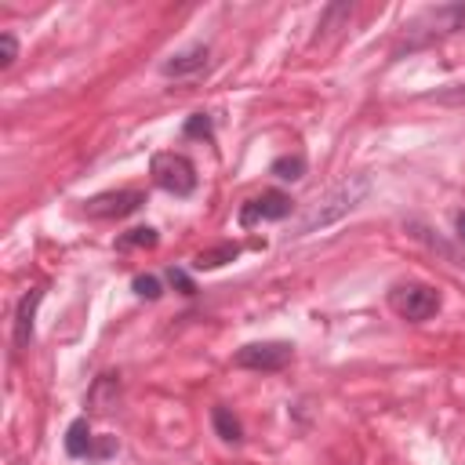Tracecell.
Instances as JSON below:
<instances>
[{
    "label": "cell",
    "mask_w": 465,
    "mask_h": 465,
    "mask_svg": "<svg viewBox=\"0 0 465 465\" xmlns=\"http://www.w3.org/2000/svg\"><path fill=\"white\" fill-rule=\"evenodd\" d=\"M371 193V174H349L341 182H334L323 196H316L312 203L302 207V214L291 225V236H305L316 229H327L334 222H341L349 211H356Z\"/></svg>",
    "instance_id": "cell-1"
},
{
    "label": "cell",
    "mask_w": 465,
    "mask_h": 465,
    "mask_svg": "<svg viewBox=\"0 0 465 465\" xmlns=\"http://www.w3.org/2000/svg\"><path fill=\"white\" fill-rule=\"evenodd\" d=\"M458 29H465V4H443V7H429V11H421L411 25H407V33H403V40L396 44V58L403 54V51H418V47H429L432 40H443V36H450V33H458Z\"/></svg>",
    "instance_id": "cell-2"
},
{
    "label": "cell",
    "mask_w": 465,
    "mask_h": 465,
    "mask_svg": "<svg viewBox=\"0 0 465 465\" xmlns=\"http://www.w3.org/2000/svg\"><path fill=\"white\" fill-rule=\"evenodd\" d=\"M149 174H153V182L163 189V193H171V196H193L196 193V163L185 156V153H174V149H163V153H153V160H149Z\"/></svg>",
    "instance_id": "cell-3"
},
{
    "label": "cell",
    "mask_w": 465,
    "mask_h": 465,
    "mask_svg": "<svg viewBox=\"0 0 465 465\" xmlns=\"http://www.w3.org/2000/svg\"><path fill=\"white\" fill-rule=\"evenodd\" d=\"M440 291L436 287H429V283H396L392 291H389V309L400 316V320H407V323H425V320H432L436 312H440Z\"/></svg>",
    "instance_id": "cell-4"
},
{
    "label": "cell",
    "mask_w": 465,
    "mask_h": 465,
    "mask_svg": "<svg viewBox=\"0 0 465 465\" xmlns=\"http://www.w3.org/2000/svg\"><path fill=\"white\" fill-rule=\"evenodd\" d=\"M294 360L291 341H247L232 352V367L240 371H258V374H276Z\"/></svg>",
    "instance_id": "cell-5"
},
{
    "label": "cell",
    "mask_w": 465,
    "mask_h": 465,
    "mask_svg": "<svg viewBox=\"0 0 465 465\" xmlns=\"http://www.w3.org/2000/svg\"><path fill=\"white\" fill-rule=\"evenodd\" d=\"M65 454L69 458H84V461H105L116 454V436H94L91 432V418H76L69 429H65Z\"/></svg>",
    "instance_id": "cell-6"
},
{
    "label": "cell",
    "mask_w": 465,
    "mask_h": 465,
    "mask_svg": "<svg viewBox=\"0 0 465 465\" xmlns=\"http://www.w3.org/2000/svg\"><path fill=\"white\" fill-rule=\"evenodd\" d=\"M142 207H145V189H109V193H98V196L84 200V214L94 218V222L127 218Z\"/></svg>",
    "instance_id": "cell-7"
},
{
    "label": "cell",
    "mask_w": 465,
    "mask_h": 465,
    "mask_svg": "<svg viewBox=\"0 0 465 465\" xmlns=\"http://www.w3.org/2000/svg\"><path fill=\"white\" fill-rule=\"evenodd\" d=\"M291 211H294L291 193H283V189H265V193L251 196L247 203H240L236 222H240V229H254L258 222H283Z\"/></svg>",
    "instance_id": "cell-8"
},
{
    "label": "cell",
    "mask_w": 465,
    "mask_h": 465,
    "mask_svg": "<svg viewBox=\"0 0 465 465\" xmlns=\"http://www.w3.org/2000/svg\"><path fill=\"white\" fill-rule=\"evenodd\" d=\"M40 302H44V287H33L29 294H22L18 312H15V349L33 345V327H36V305Z\"/></svg>",
    "instance_id": "cell-9"
},
{
    "label": "cell",
    "mask_w": 465,
    "mask_h": 465,
    "mask_svg": "<svg viewBox=\"0 0 465 465\" xmlns=\"http://www.w3.org/2000/svg\"><path fill=\"white\" fill-rule=\"evenodd\" d=\"M207 58H211L207 44H189L185 51H178V54H171V58L163 62V76H174V80H182V76L203 73V69H207Z\"/></svg>",
    "instance_id": "cell-10"
},
{
    "label": "cell",
    "mask_w": 465,
    "mask_h": 465,
    "mask_svg": "<svg viewBox=\"0 0 465 465\" xmlns=\"http://www.w3.org/2000/svg\"><path fill=\"white\" fill-rule=\"evenodd\" d=\"M116 400H120V378L116 374H102V378H94L84 407H87V414H109L116 407Z\"/></svg>",
    "instance_id": "cell-11"
},
{
    "label": "cell",
    "mask_w": 465,
    "mask_h": 465,
    "mask_svg": "<svg viewBox=\"0 0 465 465\" xmlns=\"http://www.w3.org/2000/svg\"><path fill=\"white\" fill-rule=\"evenodd\" d=\"M211 425H214L218 440H225V443H243V425H240V418H236L225 403L211 407Z\"/></svg>",
    "instance_id": "cell-12"
},
{
    "label": "cell",
    "mask_w": 465,
    "mask_h": 465,
    "mask_svg": "<svg viewBox=\"0 0 465 465\" xmlns=\"http://www.w3.org/2000/svg\"><path fill=\"white\" fill-rule=\"evenodd\" d=\"M240 254V243H218V247H207V251H200L196 258H193V269L196 272H211V269H222L225 262H232Z\"/></svg>",
    "instance_id": "cell-13"
},
{
    "label": "cell",
    "mask_w": 465,
    "mask_h": 465,
    "mask_svg": "<svg viewBox=\"0 0 465 465\" xmlns=\"http://www.w3.org/2000/svg\"><path fill=\"white\" fill-rule=\"evenodd\" d=\"M305 171H309V160L302 153H283L269 163V174L280 182H298V178H305Z\"/></svg>",
    "instance_id": "cell-14"
},
{
    "label": "cell",
    "mask_w": 465,
    "mask_h": 465,
    "mask_svg": "<svg viewBox=\"0 0 465 465\" xmlns=\"http://www.w3.org/2000/svg\"><path fill=\"white\" fill-rule=\"evenodd\" d=\"M160 243V232L153 229V225H134V229H127V232H120L116 236V251H134V247H156Z\"/></svg>",
    "instance_id": "cell-15"
},
{
    "label": "cell",
    "mask_w": 465,
    "mask_h": 465,
    "mask_svg": "<svg viewBox=\"0 0 465 465\" xmlns=\"http://www.w3.org/2000/svg\"><path fill=\"white\" fill-rule=\"evenodd\" d=\"M425 102H436V105H447V109H461L465 105V84H450V87L429 91Z\"/></svg>",
    "instance_id": "cell-16"
},
{
    "label": "cell",
    "mask_w": 465,
    "mask_h": 465,
    "mask_svg": "<svg viewBox=\"0 0 465 465\" xmlns=\"http://www.w3.org/2000/svg\"><path fill=\"white\" fill-rule=\"evenodd\" d=\"M182 134H185V138H203V142H214V124H211V116H207V113H193V116L185 120Z\"/></svg>",
    "instance_id": "cell-17"
},
{
    "label": "cell",
    "mask_w": 465,
    "mask_h": 465,
    "mask_svg": "<svg viewBox=\"0 0 465 465\" xmlns=\"http://www.w3.org/2000/svg\"><path fill=\"white\" fill-rule=\"evenodd\" d=\"M131 291H134L138 298H145V302H156V298L163 294V283H160V276H153V272H138V276L131 280Z\"/></svg>",
    "instance_id": "cell-18"
},
{
    "label": "cell",
    "mask_w": 465,
    "mask_h": 465,
    "mask_svg": "<svg viewBox=\"0 0 465 465\" xmlns=\"http://www.w3.org/2000/svg\"><path fill=\"white\" fill-rule=\"evenodd\" d=\"M18 58V40L15 33H0V69H11Z\"/></svg>",
    "instance_id": "cell-19"
},
{
    "label": "cell",
    "mask_w": 465,
    "mask_h": 465,
    "mask_svg": "<svg viewBox=\"0 0 465 465\" xmlns=\"http://www.w3.org/2000/svg\"><path fill=\"white\" fill-rule=\"evenodd\" d=\"M163 276H167V283H171V287H178L182 294H196V283L189 280V272H185V269H174V265H171Z\"/></svg>",
    "instance_id": "cell-20"
},
{
    "label": "cell",
    "mask_w": 465,
    "mask_h": 465,
    "mask_svg": "<svg viewBox=\"0 0 465 465\" xmlns=\"http://www.w3.org/2000/svg\"><path fill=\"white\" fill-rule=\"evenodd\" d=\"M454 232H458V240L465 243V211H458V214H454Z\"/></svg>",
    "instance_id": "cell-21"
}]
</instances>
